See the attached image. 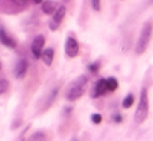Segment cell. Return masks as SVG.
<instances>
[{
    "label": "cell",
    "instance_id": "1",
    "mask_svg": "<svg viewBox=\"0 0 153 141\" xmlns=\"http://www.w3.org/2000/svg\"><path fill=\"white\" fill-rule=\"evenodd\" d=\"M86 85H88V77H86V76H79V77L74 80V83L70 86V89L67 91L65 98H67L68 101H76V99H79V98L83 95V92H85Z\"/></svg>",
    "mask_w": 153,
    "mask_h": 141
},
{
    "label": "cell",
    "instance_id": "2",
    "mask_svg": "<svg viewBox=\"0 0 153 141\" xmlns=\"http://www.w3.org/2000/svg\"><path fill=\"white\" fill-rule=\"evenodd\" d=\"M147 114H149V94H147V88H143L140 101H138V107L135 110V122L143 123L147 119Z\"/></svg>",
    "mask_w": 153,
    "mask_h": 141
},
{
    "label": "cell",
    "instance_id": "3",
    "mask_svg": "<svg viewBox=\"0 0 153 141\" xmlns=\"http://www.w3.org/2000/svg\"><path fill=\"white\" fill-rule=\"evenodd\" d=\"M152 30H153V27L150 22H146L143 25L141 33H140V37L137 40V45H135V52L138 55H141V53L146 52V49H147L149 43H150V39H152Z\"/></svg>",
    "mask_w": 153,
    "mask_h": 141
},
{
    "label": "cell",
    "instance_id": "4",
    "mask_svg": "<svg viewBox=\"0 0 153 141\" xmlns=\"http://www.w3.org/2000/svg\"><path fill=\"white\" fill-rule=\"evenodd\" d=\"M43 46H45V37L42 34L36 36L33 43H31V52L34 55V58H42V53H43Z\"/></svg>",
    "mask_w": 153,
    "mask_h": 141
},
{
    "label": "cell",
    "instance_id": "5",
    "mask_svg": "<svg viewBox=\"0 0 153 141\" xmlns=\"http://www.w3.org/2000/svg\"><path fill=\"white\" fill-rule=\"evenodd\" d=\"M64 16H65V7L64 6H59L56 9V12L52 15V19H51V22H49V28H51L52 31H55L59 27V24L64 19Z\"/></svg>",
    "mask_w": 153,
    "mask_h": 141
},
{
    "label": "cell",
    "instance_id": "6",
    "mask_svg": "<svg viewBox=\"0 0 153 141\" xmlns=\"http://www.w3.org/2000/svg\"><path fill=\"white\" fill-rule=\"evenodd\" d=\"M65 53L70 58H74L79 53V43L74 37H67V40H65Z\"/></svg>",
    "mask_w": 153,
    "mask_h": 141
},
{
    "label": "cell",
    "instance_id": "7",
    "mask_svg": "<svg viewBox=\"0 0 153 141\" xmlns=\"http://www.w3.org/2000/svg\"><path fill=\"white\" fill-rule=\"evenodd\" d=\"M27 68H28V64L24 58H19L16 65H15V70H13V74L16 79H22L25 74H27Z\"/></svg>",
    "mask_w": 153,
    "mask_h": 141
},
{
    "label": "cell",
    "instance_id": "8",
    "mask_svg": "<svg viewBox=\"0 0 153 141\" xmlns=\"http://www.w3.org/2000/svg\"><path fill=\"white\" fill-rule=\"evenodd\" d=\"M107 92V79H100L95 86H94V91H92V98H97V96H101Z\"/></svg>",
    "mask_w": 153,
    "mask_h": 141
},
{
    "label": "cell",
    "instance_id": "9",
    "mask_svg": "<svg viewBox=\"0 0 153 141\" xmlns=\"http://www.w3.org/2000/svg\"><path fill=\"white\" fill-rule=\"evenodd\" d=\"M0 42L4 45V46H7V47H10V49H15L16 47V42L0 27Z\"/></svg>",
    "mask_w": 153,
    "mask_h": 141
},
{
    "label": "cell",
    "instance_id": "10",
    "mask_svg": "<svg viewBox=\"0 0 153 141\" xmlns=\"http://www.w3.org/2000/svg\"><path fill=\"white\" fill-rule=\"evenodd\" d=\"M56 3L55 1H51V0H48V1H43L42 3V10L46 13V15H53L55 12H56Z\"/></svg>",
    "mask_w": 153,
    "mask_h": 141
},
{
    "label": "cell",
    "instance_id": "11",
    "mask_svg": "<svg viewBox=\"0 0 153 141\" xmlns=\"http://www.w3.org/2000/svg\"><path fill=\"white\" fill-rule=\"evenodd\" d=\"M42 61H43L46 65H51L52 64V61H53V49H52V47H48V49L43 50V53H42Z\"/></svg>",
    "mask_w": 153,
    "mask_h": 141
},
{
    "label": "cell",
    "instance_id": "12",
    "mask_svg": "<svg viewBox=\"0 0 153 141\" xmlns=\"http://www.w3.org/2000/svg\"><path fill=\"white\" fill-rule=\"evenodd\" d=\"M27 141H46V134L45 132H42V131H39V132H34L30 138Z\"/></svg>",
    "mask_w": 153,
    "mask_h": 141
},
{
    "label": "cell",
    "instance_id": "13",
    "mask_svg": "<svg viewBox=\"0 0 153 141\" xmlns=\"http://www.w3.org/2000/svg\"><path fill=\"white\" fill-rule=\"evenodd\" d=\"M117 89V80L116 77H108L107 79V91H116Z\"/></svg>",
    "mask_w": 153,
    "mask_h": 141
},
{
    "label": "cell",
    "instance_id": "14",
    "mask_svg": "<svg viewBox=\"0 0 153 141\" xmlns=\"http://www.w3.org/2000/svg\"><path fill=\"white\" fill-rule=\"evenodd\" d=\"M132 104H134V95L132 94L126 95V96H125V99H123V107H125V108H129Z\"/></svg>",
    "mask_w": 153,
    "mask_h": 141
},
{
    "label": "cell",
    "instance_id": "15",
    "mask_svg": "<svg viewBox=\"0 0 153 141\" xmlns=\"http://www.w3.org/2000/svg\"><path fill=\"white\" fill-rule=\"evenodd\" d=\"M9 89V82L3 77H0V94H4Z\"/></svg>",
    "mask_w": 153,
    "mask_h": 141
},
{
    "label": "cell",
    "instance_id": "16",
    "mask_svg": "<svg viewBox=\"0 0 153 141\" xmlns=\"http://www.w3.org/2000/svg\"><path fill=\"white\" fill-rule=\"evenodd\" d=\"M56 92H58V88H55L53 91H52V95L48 96V101H46V107L48 105H51L52 102H53V99H55V96H56Z\"/></svg>",
    "mask_w": 153,
    "mask_h": 141
},
{
    "label": "cell",
    "instance_id": "17",
    "mask_svg": "<svg viewBox=\"0 0 153 141\" xmlns=\"http://www.w3.org/2000/svg\"><path fill=\"white\" fill-rule=\"evenodd\" d=\"M91 120H92L94 123H101V120H102L101 114H98V113H94V114L91 116Z\"/></svg>",
    "mask_w": 153,
    "mask_h": 141
},
{
    "label": "cell",
    "instance_id": "18",
    "mask_svg": "<svg viewBox=\"0 0 153 141\" xmlns=\"http://www.w3.org/2000/svg\"><path fill=\"white\" fill-rule=\"evenodd\" d=\"M91 3H92V7H94V10H100L101 9V0H91Z\"/></svg>",
    "mask_w": 153,
    "mask_h": 141
},
{
    "label": "cell",
    "instance_id": "19",
    "mask_svg": "<svg viewBox=\"0 0 153 141\" xmlns=\"http://www.w3.org/2000/svg\"><path fill=\"white\" fill-rule=\"evenodd\" d=\"M89 70H91L92 73H95V71L98 70V62H94V64H91V65H89Z\"/></svg>",
    "mask_w": 153,
    "mask_h": 141
},
{
    "label": "cell",
    "instance_id": "20",
    "mask_svg": "<svg viewBox=\"0 0 153 141\" xmlns=\"http://www.w3.org/2000/svg\"><path fill=\"white\" fill-rule=\"evenodd\" d=\"M13 3H16V4H19V6H24V4H27V1L28 0H12Z\"/></svg>",
    "mask_w": 153,
    "mask_h": 141
},
{
    "label": "cell",
    "instance_id": "21",
    "mask_svg": "<svg viewBox=\"0 0 153 141\" xmlns=\"http://www.w3.org/2000/svg\"><path fill=\"white\" fill-rule=\"evenodd\" d=\"M114 120H116V122H120L122 119H120V116H119V114H116V116H114Z\"/></svg>",
    "mask_w": 153,
    "mask_h": 141
},
{
    "label": "cell",
    "instance_id": "22",
    "mask_svg": "<svg viewBox=\"0 0 153 141\" xmlns=\"http://www.w3.org/2000/svg\"><path fill=\"white\" fill-rule=\"evenodd\" d=\"M33 1H34V3H43L45 0H33Z\"/></svg>",
    "mask_w": 153,
    "mask_h": 141
},
{
    "label": "cell",
    "instance_id": "23",
    "mask_svg": "<svg viewBox=\"0 0 153 141\" xmlns=\"http://www.w3.org/2000/svg\"><path fill=\"white\" fill-rule=\"evenodd\" d=\"M0 68H1V64H0Z\"/></svg>",
    "mask_w": 153,
    "mask_h": 141
}]
</instances>
